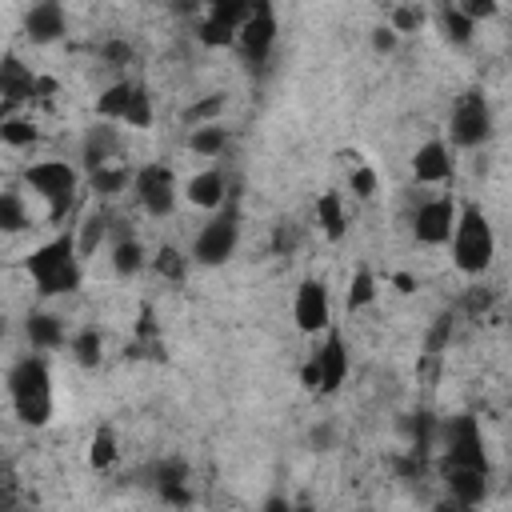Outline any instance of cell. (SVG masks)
<instances>
[{"label": "cell", "instance_id": "6da1fadb", "mask_svg": "<svg viewBox=\"0 0 512 512\" xmlns=\"http://www.w3.org/2000/svg\"><path fill=\"white\" fill-rule=\"evenodd\" d=\"M28 276L36 280L40 296H68L80 288V248L72 232L52 236L48 244H40L28 260H24Z\"/></svg>", "mask_w": 512, "mask_h": 512}, {"label": "cell", "instance_id": "7a4b0ae2", "mask_svg": "<svg viewBox=\"0 0 512 512\" xmlns=\"http://www.w3.org/2000/svg\"><path fill=\"white\" fill-rule=\"evenodd\" d=\"M8 396L12 408L24 424L44 428L52 420V376H48V360L44 356H20L8 372Z\"/></svg>", "mask_w": 512, "mask_h": 512}, {"label": "cell", "instance_id": "3957f363", "mask_svg": "<svg viewBox=\"0 0 512 512\" xmlns=\"http://www.w3.org/2000/svg\"><path fill=\"white\" fill-rule=\"evenodd\" d=\"M496 256V236H492V224L488 216L476 208V204H464L460 216H456V232H452V260L464 276H480L488 272Z\"/></svg>", "mask_w": 512, "mask_h": 512}, {"label": "cell", "instance_id": "277c9868", "mask_svg": "<svg viewBox=\"0 0 512 512\" xmlns=\"http://www.w3.org/2000/svg\"><path fill=\"white\" fill-rule=\"evenodd\" d=\"M240 244V212H236V196L228 192V200L220 204V212L196 232L192 240V260L204 264V268H216L224 264Z\"/></svg>", "mask_w": 512, "mask_h": 512}, {"label": "cell", "instance_id": "5b68a950", "mask_svg": "<svg viewBox=\"0 0 512 512\" xmlns=\"http://www.w3.org/2000/svg\"><path fill=\"white\" fill-rule=\"evenodd\" d=\"M96 116L100 120H116V124H128V128H148L152 124V96L144 84L136 80H116L100 92L96 100Z\"/></svg>", "mask_w": 512, "mask_h": 512}, {"label": "cell", "instance_id": "8992f818", "mask_svg": "<svg viewBox=\"0 0 512 512\" xmlns=\"http://www.w3.org/2000/svg\"><path fill=\"white\" fill-rule=\"evenodd\" d=\"M24 180L36 196H44L48 220H64V212L72 208V196H76V168L64 160H40L24 172Z\"/></svg>", "mask_w": 512, "mask_h": 512}, {"label": "cell", "instance_id": "52a82bcc", "mask_svg": "<svg viewBox=\"0 0 512 512\" xmlns=\"http://www.w3.org/2000/svg\"><path fill=\"white\" fill-rule=\"evenodd\" d=\"M448 136L460 148H480L492 136V112H488V100L480 88L460 92V100L452 104V116H448Z\"/></svg>", "mask_w": 512, "mask_h": 512}, {"label": "cell", "instance_id": "ba28073f", "mask_svg": "<svg viewBox=\"0 0 512 512\" xmlns=\"http://www.w3.org/2000/svg\"><path fill=\"white\" fill-rule=\"evenodd\" d=\"M440 444H444V464L484 468L488 472V456H484V440H480L476 416H452L448 424H440Z\"/></svg>", "mask_w": 512, "mask_h": 512}, {"label": "cell", "instance_id": "9c48e42d", "mask_svg": "<svg viewBox=\"0 0 512 512\" xmlns=\"http://www.w3.org/2000/svg\"><path fill=\"white\" fill-rule=\"evenodd\" d=\"M132 192H136V200H140V208L148 216H168L176 208V176H172L168 164H144V168H136Z\"/></svg>", "mask_w": 512, "mask_h": 512}, {"label": "cell", "instance_id": "30bf717a", "mask_svg": "<svg viewBox=\"0 0 512 512\" xmlns=\"http://www.w3.org/2000/svg\"><path fill=\"white\" fill-rule=\"evenodd\" d=\"M292 320H296V328L308 332V336L332 328V304H328L324 280H316V276H304V280H300L296 300H292Z\"/></svg>", "mask_w": 512, "mask_h": 512}, {"label": "cell", "instance_id": "8fae6325", "mask_svg": "<svg viewBox=\"0 0 512 512\" xmlns=\"http://www.w3.org/2000/svg\"><path fill=\"white\" fill-rule=\"evenodd\" d=\"M456 216H460V208H456L452 196H432L416 208L412 232H416L420 244H448L452 232H456Z\"/></svg>", "mask_w": 512, "mask_h": 512}, {"label": "cell", "instance_id": "7c38bea8", "mask_svg": "<svg viewBox=\"0 0 512 512\" xmlns=\"http://www.w3.org/2000/svg\"><path fill=\"white\" fill-rule=\"evenodd\" d=\"M236 44H240V52H244L252 64H264V60H268V52H272V44H276V12H272L268 0H256L252 16H248V20L240 24V32H236Z\"/></svg>", "mask_w": 512, "mask_h": 512}, {"label": "cell", "instance_id": "4fadbf2b", "mask_svg": "<svg viewBox=\"0 0 512 512\" xmlns=\"http://www.w3.org/2000/svg\"><path fill=\"white\" fill-rule=\"evenodd\" d=\"M312 356L320 360V392H336L348 376V352H344V336L336 328H324V344L312 348Z\"/></svg>", "mask_w": 512, "mask_h": 512}, {"label": "cell", "instance_id": "5bb4252c", "mask_svg": "<svg viewBox=\"0 0 512 512\" xmlns=\"http://www.w3.org/2000/svg\"><path fill=\"white\" fill-rule=\"evenodd\" d=\"M0 96H4V116H12L20 104L36 100V76L12 52L4 56V68H0Z\"/></svg>", "mask_w": 512, "mask_h": 512}, {"label": "cell", "instance_id": "9a60e30c", "mask_svg": "<svg viewBox=\"0 0 512 512\" xmlns=\"http://www.w3.org/2000/svg\"><path fill=\"white\" fill-rule=\"evenodd\" d=\"M444 484H448V496L460 504V508H476L488 492V472L484 468H460V464H444Z\"/></svg>", "mask_w": 512, "mask_h": 512}, {"label": "cell", "instance_id": "2e32d148", "mask_svg": "<svg viewBox=\"0 0 512 512\" xmlns=\"http://www.w3.org/2000/svg\"><path fill=\"white\" fill-rule=\"evenodd\" d=\"M24 32L32 44H52L64 36V4L60 0H36L24 16Z\"/></svg>", "mask_w": 512, "mask_h": 512}, {"label": "cell", "instance_id": "e0dca14e", "mask_svg": "<svg viewBox=\"0 0 512 512\" xmlns=\"http://www.w3.org/2000/svg\"><path fill=\"white\" fill-rule=\"evenodd\" d=\"M412 176L420 184H444L452 176V156H448V144L444 140H424L412 156Z\"/></svg>", "mask_w": 512, "mask_h": 512}, {"label": "cell", "instance_id": "ac0fdd59", "mask_svg": "<svg viewBox=\"0 0 512 512\" xmlns=\"http://www.w3.org/2000/svg\"><path fill=\"white\" fill-rule=\"evenodd\" d=\"M184 196H188L196 208H220V204L228 200V176H224V168H204V172H196V176L188 180Z\"/></svg>", "mask_w": 512, "mask_h": 512}, {"label": "cell", "instance_id": "d6986e66", "mask_svg": "<svg viewBox=\"0 0 512 512\" xmlns=\"http://www.w3.org/2000/svg\"><path fill=\"white\" fill-rule=\"evenodd\" d=\"M24 336L36 352H48V348H60L64 344V320L56 312H28L24 320Z\"/></svg>", "mask_w": 512, "mask_h": 512}, {"label": "cell", "instance_id": "ffe728a7", "mask_svg": "<svg viewBox=\"0 0 512 512\" xmlns=\"http://www.w3.org/2000/svg\"><path fill=\"white\" fill-rule=\"evenodd\" d=\"M116 152H120V136H116V128H108V120L88 128V136H84V164H88V172L108 164V160H116Z\"/></svg>", "mask_w": 512, "mask_h": 512}, {"label": "cell", "instance_id": "44dd1931", "mask_svg": "<svg viewBox=\"0 0 512 512\" xmlns=\"http://www.w3.org/2000/svg\"><path fill=\"white\" fill-rule=\"evenodd\" d=\"M88 176H92V188H96V196H120V192H124V188L136 180V172H132L128 164H116V160H108V164L92 168Z\"/></svg>", "mask_w": 512, "mask_h": 512}, {"label": "cell", "instance_id": "7402d4cb", "mask_svg": "<svg viewBox=\"0 0 512 512\" xmlns=\"http://www.w3.org/2000/svg\"><path fill=\"white\" fill-rule=\"evenodd\" d=\"M188 148H192L196 156H224V148H228V128H224L220 120L196 124V128L188 132Z\"/></svg>", "mask_w": 512, "mask_h": 512}, {"label": "cell", "instance_id": "603a6c76", "mask_svg": "<svg viewBox=\"0 0 512 512\" xmlns=\"http://www.w3.org/2000/svg\"><path fill=\"white\" fill-rule=\"evenodd\" d=\"M316 220H320V228H324V236L328 240H340L344 236V204H340V192H324L320 200H316Z\"/></svg>", "mask_w": 512, "mask_h": 512}, {"label": "cell", "instance_id": "cb8c5ba5", "mask_svg": "<svg viewBox=\"0 0 512 512\" xmlns=\"http://www.w3.org/2000/svg\"><path fill=\"white\" fill-rule=\"evenodd\" d=\"M68 348H72V356H76V364H80V368H96V364L104 360V336H100L92 324H88V328H80V332L72 336V344H68Z\"/></svg>", "mask_w": 512, "mask_h": 512}, {"label": "cell", "instance_id": "d4e9b609", "mask_svg": "<svg viewBox=\"0 0 512 512\" xmlns=\"http://www.w3.org/2000/svg\"><path fill=\"white\" fill-rule=\"evenodd\" d=\"M32 224V216H28V208H24V200H20V192L16 188H4L0 192V228L4 232H24Z\"/></svg>", "mask_w": 512, "mask_h": 512}, {"label": "cell", "instance_id": "484cf974", "mask_svg": "<svg viewBox=\"0 0 512 512\" xmlns=\"http://www.w3.org/2000/svg\"><path fill=\"white\" fill-rule=\"evenodd\" d=\"M112 268H116L120 276H136V272L144 268V248H140V240H136L132 232L112 244Z\"/></svg>", "mask_w": 512, "mask_h": 512}, {"label": "cell", "instance_id": "4316f807", "mask_svg": "<svg viewBox=\"0 0 512 512\" xmlns=\"http://www.w3.org/2000/svg\"><path fill=\"white\" fill-rule=\"evenodd\" d=\"M208 4V20H216V24H228V28H236L240 32V24L252 16V8H256V0H204Z\"/></svg>", "mask_w": 512, "mask_h": 512}, {"label": "cell", "instance_id": "83f0119b", "mask_svg": "<svg viewBox=\"0 0 512 512\" xmlns=\"http://www.w3.org/2000/svg\"><path fill=\"white\" fill-rule=\"evenodd\" d=\"M440 28H444V36H448L456 48H468V44H472V28H476V20H468V16H464V12L452 4V8H444Z\"/></svg>", "mask_w": 512, "mask_h": 512}, {"label": "cell", "instance_id": "f1b7e54d", "mask_svg": "<svg viewBox=\"0 0 512 512\" xmlns=\"http://www.w3.org/2000/svg\"><path fill=\"white\" fill-rule=\"evenodd\" d=\"M0 140L12 144V148H28V144L40 140V132H36V124L24 120V116H4V120H0Z\"/></svg>", "mask_w": 512, "mask_h": 512}, {"label": "cell", "instance_id": "f546056e", "mask_svg": "<svg viewBox=\"0 0 512 512\" xmlns=\"http://www.w3.org/2000/svg\"><path fill=\"white\" fill-rule=\"evenodd\" d=\"M376 300V276H372V268H356L352 272V284H348V312H356V308H368Z\"/></svg>", "mask_w": 512, "mask_h": 512}, {"label": "cell", "instance_id": "4dcf8cb0", "mask_svg": "<svg viewBox=\"0 0 512 512\" xmlns=\"http://www.w3.org/2000/svg\"><path fill=\"white\" fill-rule=\"evenodd\" d=\"M112 460H116V436H112L108 424H100L96 436H92V444H88V464H92L96 472H104Z\"/></svg>", "mask_w": 512, "mask_h": 512}, {"label": "cell", "instance_id": "1f68e13d", "mask_svg": "<svg viewBox=\"0 0 512 512\" xmlns=\"http://www.w3.org/2000/svg\"><path fill=\"white\" fill-rule=\"evenodd\" d=\"M152 268H156V276H164V280H184L188 256H180V248H172V244H160V252L152 256Z\"/></svg>", "mask_w": 512, "mask_h": 512}, {"label": "cell", "instance_id": "d6a6232c", "mask_svg": "<svg viewBox=\"0 0 512 512\" xmlns=\"http://www.w3.org/2000/svg\"><path fill=\"white\" fill-rule=\"evenodd\" d=\"M104 232H108V212H92V216L84 220L80 236H76V248H80V256H92V252H96V244L104 240Z\"/></svg>", "mask_w": 512, "mask_h": 512}, {"label": "cell", "instance_id": "836d02e7", "mask_svg": "<svg viewBox=\"0 0 512 512\" xmlns=\"http://www.w3.org/2000/svg\"><path fill=\"white\" fill-rule=\"evenodd\" d=\"M196 36H200V44H208V48H228V44H236V28L216 24V20H208V16L200 20Z\"/></svg>", "mask_w": 512, "mask_h": 512}, {"label": "cell", "instance_id": "e575fe53", "mask_svg": "<svg viewBox=\"0 0 512 512\" xmlns=\"http://www.w3.org/2000/svg\"><path fill=\"white\" fill-rule=\"evenodd\" d=\"M220 112H224V96H204L200 104L184 108V124H188V128H196V124H212Z\"/></svg>", "mask_w": 512, "mask_h": 512}, {"label": "cell", "instance_id": "d590c367", "mask_svg": "<svg viewBox=\"0 0 512 512\" xmlns=\"http://www.w3.org/2000/svg\"><path fill=\"white\" fill-rule=\"evenodd\" d=\"M152 480H156V488L184 484V480H188V464H184L180 456H168V460H160V464L152 468Z\"/></svg>", "mask_w": 512, "mask_h": 512}, {"label": "cell", "instance_id": "8d00e7d4", "mask_svg": "<svg viewBox=\"0 0 512 512\" xmlns=\"http://www.w3.org/2000/svg\"><path fill=\"white\" fill-rule=\"evenodd\" d=\"M424 20H428V12L420 4H396L392 8V28L396 32H416V28H424Z\"/></svg>", "mask_w": 512, "mask_h": 512}, {"label": "cell", "instance_id": "74e56055", "mask_svg": "<svg viewBox=\"0 0 512 512\" xmlns=\"http://www.w3.org/2000/svg\"><path fill=\"white\" fill-rule=\"evenodd\" d=\"M348 188H352V196H360V200H372V196H376V172H372L368 164L352 168V176H348Z\"/></svg>", "mask_w": 512, "mask_h": 512}, {"label": "cell", "instance_id": "f35d334b", "mask_svg": "<svg viewBox=\"0 0 512 512\" xmlns=\"http://www.w3.org/2000/svg\"><path fill=\"white\" fill-rule=\"evenodd\" d=\"M456 8H460L468 20H476V24H480V20H492V16L500 12L496 0H456Z\"/></svg>", "mask_w": 512, "mask_h": 512}, {"label": "cell", "instance_id": "ab89813d", "mask_svg": "<svg viewBox=\"0 0 512 512\" xmlns=\"http://www.w3.org/2000/svg\"><path fill=\"white\" fill-rule=\"evenodd\" d=\"M396 44H400V32H396L392 24L372 28V48H376V52H396Z\"/></svg>", "mask_w": 512, "mask_h": 512}, {"label": "cell", "instance_id": "60d3db41", "mask_svg": "<svg viewBox=\"0 0 512 512\" xmlns=\"http://www.w3.org/2000/svg\"><path fill=\"white\" fill-rule=\"evenodd\" d=\"M100 52H104L108 64H128L132 60V44H124V40H108Z\"/></svg>", "mask_w": 512, "mask_h": 512}, {"label": "cell", "instance_id": "b9f144b4", "mask_svg": "<svg viewBox=\"0 0 512 512\" xmlns=\"http://www.w3.org/2000/svg\"><path fill=\"white\" fill-rule=\"evenodd\" d=\"M448 336H452V320H448V316H436V324H432V336H428V352H440Z\"/></svg>", "mask_w": 512, "mask_h": 512}, {"label": "cell", "instance_id": "7bdbcfd3", "mask_svg": "<svg viewBox=\"0 0 512 512\" xmlns=\"http://www.w3.org/2000/svg\"><path fill=\"white\" fill-rule=\"evenodd\" d=\"M300 376H304V388H308V392H320V360H316V356H308V364H304Z\"/></svg>", "mask_w": 512, "mask_h": 512}, {"label": "cell", "instance_id": "ee69618b", "mask_svg": "<svg viewBox=\"0 0 512 512\" xmlns=\"http://www.w3.org/2000/svg\"><path fill=\"white\" fill-rule=\"evenodd\" d=\"M160 500H168V504H192V496H188L180 484H168V488H160Z\"/></svg>", "mask_w": 512, "mask_h": 512}, {"label": "cell", "instance_id": "f6af8a7d", "mask_svg": "<svg viewBox=\"0 0 512 512\" xmlns=\"http://www.w3.org/2000/svg\"><path fill=\"white\" fill-rule=\"evenodd\" d=\"M488 304H492V292H468V300H464L468 312H484Z\"/></svg>", "mask_w": 512, "mask_h": 512}, {"label": "cell", "instance_id": "bcb514c9", "mask_svg": "<svg viewBox=\"0 0 512 512\" xmlns=\"http://www.w3.org/2000/svg\"><path fill=\"white\" fill-rule=\"evenodd\" d=\"M312 444H316L320 452H328V448H332V424H320V428H312Z\"/></svg>", "mask_w": 512, "mask_h": 512}, {"label": "cell", "instance_id": "7dc6e473", "mask_svg": "<svg viewBox=\"0 0 512 512\" xmlns=\"http://www.w3.org/2000/svg\"><path fill=\"white\" fill-rule=\"evenodd\" d=\"M272 244H276V252H284V248H292V244H296V236L288 232V224H280V228H276V236H272Z\"/></svg>", "mask_w": 512, "mask_h": 512}, {"label": "cell", "instance_id": "c3c4849f", "mask_svg": "<svg viewBox=\"0 0 512 512\" xmlns=\"http://www.w3.org/2000/svg\"><path fill=\"white\" fill-rule=\"evenodd\" d=\"M52 92H56V80L36 76V100H52Z\"/></svg>", "mask_w": 512, "mask_h": 512}, {"label": "cell", "instance_id": "681fc988", "mask_svg": "<svg viewBox=\"0 0 512 512\" xmlns=\"http://www.w3.org/2000/svg\"><path fill=\"white\" fill-rule=\"evenodd\" d=\"M392 284H396L400 292H412V288H416V276H408V272H396V276H392Z\"/></svg>", "mask_w": 512, "mask_h": 512}]
</instances>
